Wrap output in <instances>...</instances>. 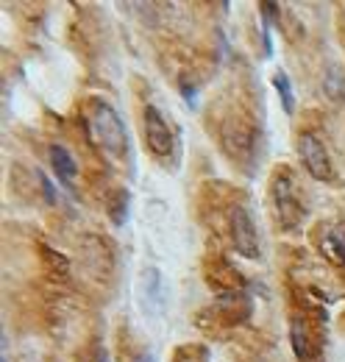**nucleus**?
<instances>
[{"label": "nucleus", "instance_id": "obj_12", "mask_svg": "<svg viewBox=\"0 0 345 362\" xmlns=\"http://www.w3.org/2000/svg\"><path fill=\"white\" fill-rule=\"evenodd\" d=\"M181 95L187 98V103H189L192 109L198 106V90H195V87H192L189 81H181Z\"/></svg>", "mask_w": 345, "mask_h": 362}, {"label": "nucleus", "instance_id": "obj_7", "mask_svg": "<svg viewBox=\"0 0 345 362\" xmlns=\"http://www.w3.org/2000/svg\"><path fill=\"white\" fill-rule=\"evenodd\" d=\"M320 251H323L326 259H332L334 265L345 268V223L326 226L323 237H320Z\"/></svg>", "mask_w": 345, "mask_h": 362}, {"label": "nucleus", "instance_id": "obj_3", "mask_svg": "<svg viewBox=\"0 0 345 362\" xmlns=\"http://www.w3.org/2000/svg\"><path fill=\"white\" fill-rule=\"evenodd\" d=\"M298 159H301L303 170L315 181H332L334 179V168L329 159L326 145L320 142V136L312 132H301L298 134Z\"/></svg>", "mask_w": 345, "mask_h": 362}, {"label": "nucleus", "instance_id": "obj_4", "mask_svg": "<svg viewBox=\"0 0 345 362\" xmlns=\"http://www.w3.org/2000/svg\"><path fill=\"white\" fill-rule=\"evenodd\" d=\"M142 126H145V142L151 148L153 156L168 159L175 148V136H172L170 123L165 120V115L156 106H145L142 112Z\"/></svg>", "mask_w": 345, "mask_h": 362}, {"label": "nucleus", "instance_id": "obj_2", "mask_svg": "<svg viewBox=\"0 0 345 362\" xmlns=\"http://www.w3.org/2000/svg\"><path fill=\"white\" fill-rule=\"evenodd\" d=\"M273 206L279 215V223L284 228H296L303 221V206L298 201V184L293 181L290 173H279L270 184Z\"/></svg>", "mask_w": 345, "mask_h": 362}, {"label": "nucleus", "instance_id": "obj_6", "mask_svg": "<svg viewBox=\"0 0 345 362\" xmlns=\"http://www.w3.org/2000/svg\"><path fill=\"white\" fill-rule=\"evenodd\" d=\"M47 156H50V168H53L56 179L62 181V184H67V187H73V181L78 176V165H76L73 153L64 145H50Z\"/></svg>", "mask_w": 345, "mask_h": 362}, {"label": "nucleus", "instance_id": "obj_8", "mask_svg": "<svg viewBox=\"0 0 345 362\" xmlns=\"http://www.w3.org/2000/svg\"><path fill=\"white\" fill-rule=\"evenodd\" d=\"M290 346H293V354L298 362H312V340H309L303 317L290 320Z\"/></svg>", "mask_w": 345, "mask_h": 362}, {"label": "nucleus", "instance_id": "obj_1", "mask_svg": "<svg viewBox=\"0 0 345 362\" xmlns=\"http://www.w3.org/2000/svg\"><path fill=\"white\" fill-rule=\"evenodd\" d=\"M86 132H89V139L109 159L129 156V148H131L129 129H126L123 117L117 115V109L112 103H106L103 98L89 100V106H86Z\"/></svg>", "mask_w": 345, "mask_h": 362}, {"label": "nucleus", "instance_id": "obj_11", "mask_svg": "<svg viewBox=\"0 0 345 362\" xmlns=\"http://www.w3.org/2000/svg\"><path fill=\"white\" fill-rule=\"evenodd\" d=\"M273 87L279 92V98H281V106H284V112L287 115H293V103H296V98H293V87H290V78H287V73H273Z\"/></svg>", "mask_w": 345, "mask_h": 362}, {"label": "nucleus", "instance_id": "obj_13", "mask_svg": "<svg viewBox=\"0 0 345 362\" xmlns=\"http://www.w3.org/2000/svg\"><path fill=\"white\" fill-rule=\"evenodd\" d=\"M136 362H156V360H153V354H139V360Z\"/></svg>", "mask_w": 345, "mask_h": 362}, {"label": "nucleus", "instance_id": "obj_14", "mask_svg": "<svg viewBox=\"0 0 345 362\" xmlns=\"http://www.w3.org/2000/svg\"><path fill=\"white\" fill-rule=\"evenodd\" d=\"M0 362H6V354H3V360H0Z\"/></svg>", "mask_w": 345, "mask_h": 362}, {"label": "nucleus", "instance_id": "obj_10", "mask_svg": "<svg viewBox=\"0 0 345 362\" xmlns=\"http://www.w3.org/2000/svg\"><path fill=\"white\" fill-rule=\"evenodd\" d=\"M129 204H131V195L126 189H117L109 198V218H112L115 226H123L129 221Z\"/></svg>", "mask_w": 345, "mask_h": 362}, {"label": "nucleus", "instance_id": "obj_5", "mask_svg": "<svg viewBox=\"0 0 345 362\" xmlns=\"http://www.w3.org/2000/svg\"><path fill=\"white\" fill-rule=\"evenodd\" d=\"M228 228H231V243H234L237 254H242L245 259H259V257H262L257 226H254L251 215H248L242 206H234V209H231V215H228Z\"/></svg>", "mask_w": 345, "mask_h": 362}, {"label": "nucleus", "instance_id": "obj_9", "mask_svg": "<svg viewBox=\"0 0 345 362\" xmlns=\"http://www.w3.org/2000/svg\"><path fill=\"white\" fill-rule=\"evenodd\" d=\"M323 90L332 100H345V73L337 64H329L326 67V76H323Z\"/></svg>", "mask_w": 345, "mask_h": 362}]
</instances>
